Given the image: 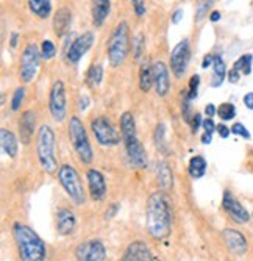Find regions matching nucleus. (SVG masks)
<instances>
[{
	"label": "nucleus",
	"instance_id": "obj_1",
	"mask_svg": "<svg viewBox=\"0 0 253 261\" xmlns=\"http://www.w3.org/2000/svg\"><path fill=\"white\" fill-rule=\"evenodd\" d=\"M146 228L156 241H163L172 231V210L163 191L150 194L146 206Z\"/></svg>",
	"mask_w": 253,
	"mask_h": 261
},
{
	"label": "nucleus",
	"instance_id": "obj_2",
	"mask_svg": "<svg viewBox=\"0 0 253 261\" xmlns=\"http://www.w3.org/2000/svg\"><path fill=\"white\" fill-rule=\"evenodd\" d=\"M13 238L20 261H45L47 258V247L32 227L16 222L13 225Z\"/></svg>",
	"mask_w": 253,
	"mask_h": 261
},
{
	"label": "nucleus",
	"instance_id": "obj_3",
	"mask_svg": "<svg viewBox=\"0 0 253 261\" xmlns=\"http://www.w3.org/2000/svg\"><path fill=\"white\" fill-rule=\"evenodd\" d=\"M36 153L44 172L55 174L58 168L57 158V138L50 125H41L36 136Z\"/></svg>",
	"mask_w": 253,
	"mask_h": 261
},
{
	"label": "nucleus",
	"instance_id": "obj_4",
	"mask_svg": "<svg viewBox=\"0 0 253 261\" xmlns=\"http://www.w3.org/2000/svg\"><path fill=\"white\" fill-rule=\"evenodd\" d=\"M130 54V29L125 20L119 22L109 35L106 44L108 61L113 67H119L124 64Z\"/></svg>",
	"mask_w": 253,
	"mask_h": 261
},
{
	"label": "nucleus",
	"instance_id": "obj_5",
	"mask_svg": "<svg viewBox=\"0 0 253 261\" xmlns=\"http://www.w3.org/2000/svg\"><path fill=\"white\" fill-rule=\"evenodd\" d=\"M67 132H69V139H71L74 150L78 155L80 161L85 164L93 163L94 152H93V147H91L86 128L78 116L71 117V121H69V125H67Z\"/></svg>",
	"mask_w": 253,
	"mask_h": 261
},
{
	"label": "nucleus",
	"instance_id": "obj_6",
	"mask_svg": "<svg viewBox=\"0 0 253 261\" xmlns=\"http://www.w3.org/2000/svg\"><path fill=\"white\" fill-rule=\"evenodd\" d=\"M58 181L75 205H83L86 202V191L83 181L74 166L61 164L58 169Z\"/></svg>",
	"mask_w": 253,
	"mask_h": 261
},
{
	"label": "nucleus",
	"instance_id": "obj_7",
	"mask_svg": "<svg viewBox=\"0 0 253 261\" xmlns=\"http://www.w3.org/2000/svg\"><path fill=\"white\" fill-rule=\"evenodd\" d=\"M41 49L35 44L30 42L25 45L24 52L20 55V63H19V79L22 83H30L35 80L38 69H39V61H41Z\"/></svg>",
	"mask_w": 253,
	"mask_h": 261
},
{
	"label": "nucleus",
	"instance_id": "obj_8",
	"mask_svg": "<svg viewBox=\"0 0 253 261\" xmlns=\"http://www.w3.org/2000/svg\"><path fill=\"white\" fill-rule=\"evenodd\" d=\"M91 130H93L96 139L100 146H118L122 136L119 135L118 128L113 125V122L105 116H97L96 119L91 122Z\"/></svg>",
	"mask_w": 253,
	"mask_h": 261
},
{
	"label": "nucleus",
	"instance_id": "obj_9",
	"mask_svg": "<svg viewBox=\"0 0 253 261\" xmlns=\"http://www.w3.org/2000/svg\"><path fill=\"white\" fill-rule=\"evenodd\" d=\"M49 110L55 122H63L67 116V99H66V88L61 80L53 82L49 92Z\"/></svg>",
	"mask_w": 253,
	"mask_h": 261
},
{
	"label": "nucleus",
	"instance_id": "obj_10",
	"mask_svg": "<svg viewBox=\"0 0 253 261\" xmlns=\"http://www.w3.org/2000/svg\"><path fill=\"white\" fill-rule=\"evenodd\" d=\"M189 60H191V44L189 39H183L171 52V70L177 79H181L186 74Z\"/></svg>",
	"mask_w": 253,
	"mask_h": 261
},
{
	"label": "nucleus",
	"instance_id": "obj_11",
	"mask_svg": "<svg viewBox=\"0 0 253 261\" xmlns=\"http://www.w3.org/2000/svg\"><path fill=\"white\" fill-rule=\"evenodd\" d=\"M74 253L78 261H105L106 247L100 240H88L80 243Z\"/></svg>",
	"mask_w": 253,
	"mask_h": 261
},
{
	"label": "nucleus",
	"instance_id": "obj_12",
	"mask_svg": "<svg viewBox=\"0 0 253 261\" xmlns=\"http://www.w3.org/2000/svg\"><path fill=\"white\" fill-rule=\"evenodd\" d=\"M222 206H223L227 215L232 218L236 224H247L250 221V218H251L248 215V211L242 206V203L232 193H230V191H225L223 193Z\"/></svg>",
	"mask_w": 253,
	"mask_h": 261
},
{
	"label": "nucleus",
	"instance_id": "obj_13",
	"mask_svg": "<svg viewBox=\"0 0 253 261\" xmlns=\"http://www.w3.org/2000/svg\"><path fill=\"white\" fill-rule=\"evenodd\" d=\"M93 44H94V35L91 32H85L83 35H80L72 42V45L69 47V50L66 54L67 61L72 63V64H77L85 57V54L91 49V47H93Z\"/></svg>",
	"mask_w": 253,
	"mask_h": 261
},
{
	"label": "nucleus",
	"instance_id": "obj_14",
	"mask_svg": "<svg viewBox=\"0 0 253 261\" xmlns=\"http://www.w3.org/2000/svg\"><path fill=\"white\" fill-rule=\"evenodd\" d=\"M119 261H153V253L144 241L137 240L128 244Z\"/></svg>",
	"mask_w": 253,
	"mask_h": 261
},
{
	"label": "nucleus",
	"instance_id": "obj_15",
	"mask_svg": "<svg viewBox=\"0 0 253 261\" xmlns=\"http://www.w3.org/2000/svg\"><path fill=\"white\" fill-rule=\"evenodd\" d=\"M86 178H88V185H89L91 199L96 202L103 200V197L106 196V180H105L103 174L97 169H89L86 172Z\"/></svg>",
	"mask_w": 253,
	"mask_h": 261
},
{
	"label": "nucleus",
	"instance_id": "obj_16",
	"mask_svg": "<svg viewBox=\"0 0 253 261\" xmlns=\"http://www.w3.org/2000/svg\"><path fill=\"white\" fill-rule=\"evenodd\" d=\"M153 86L159 97H164L171 89V79L167 66L163 61L153 63Z\"/></svg>",
	"mask_w": 253,
	"mask_h": 261
},
{
	"label": "nucleus",
	"instance_id": "obj_17",
	"mask_svg": "<svg viewBox=\"0 0 253 261\" xmlns=\"http://www.w3.org/2000/svg\"><path fill=\"white\" fill-rule=\"evenodd\" d=\"M222 236H223V241H225L228 250L232 253L244 255L247 252V247H248L247 240H245V236L241 231H238L235 228H225Z\"/></svg>",
	"mask_w": 253,
	"mask_h": 261
},
{
	"label": "nucleus",
	"instance_id": "obj_18",
	"mask_svg": "<svg viewBox=\"0 0 253 261\" xmlns=\"http://www.w3.org/2000/svg\"><path fill=\"white\" fill-rule=\"evenodd\" d=\"M125 149H127L128 160L134 166V168H137V169H146L147 168V164H149L147 153H146V149H144L143 142L139 139L136 138L134 141L127 142Z\"/></svg>",
	"mask_w": 253,
	"mask_h": 261
},
{
	"label": "nucleus",
	"instance_id": "obj_19",
	"mask_svg": "<svg viewBox=\"0 0 253 261\" xmlns=\"http://www.w3.org/2000/svg\"><path fill=\"white\" fill-rule=\"evenodd\" d=\"M35 127H36V114L32 110H27L22 113L20 119H19V136L22 144H29L33 138L35 133Z\"/></svg>",
	"mask_w": 253,
	"mask_h": 261
},
{
	"label": "nucleus",
	"instance_id": "obj_20",
	"mask_svg": "<svg viewBox=\"0 0 253 261\" xmlns=\"http://www.w3.org/2000/svg\"><path fill=\"white\" fill-rule=\"evenodd\" d=\"M77 225V218L74 215V211L67 208H60L57 211V231L63 236L72 234Z\"/></svg>",
	"mask_w": 253,
	"mask_h": 261
},
{
	"label": "nucleus",
	"instance_id": "obj_21",
	"mask_svg": "<svg viewBox=\"0 0 253 261\" xmlns=\"http://www.w3.org/2000/svg\"><path fill=\"white\" fill-rule=\"evenodd\" d=\"M72 25V11L63 7L55 13L53 17V32L58 38H63Z\"/></svg>",
	"mask_w": 253,
	"mask_h": 261
},
{
	"label": "nucleus",
	"instance_id": "obj_22",
	"mask_svg": "<svg viewBox=\"0 0 253 261\" xmlns=\"http://www.w3.org/2000/svg\"><path fill=\"white\" fill-rule=\"evenodd\" d=\"M121 136H122L124 144L131 142L137 138L136 136V122H134V117L130 111H125L121 116Z\"/></svg>",
	"mask_w": 253,
	"mask_h": 261
},
{
	"label": "nucleus",
	"instance_id": "obj_23",
	"mask_svg": "<svg viewBox=\"0 0 253 261\" xmlns=\"http://www.w3.org/2000/svg\"><path fill=\"white\" fill-rule=\"evenodd\" d=\"M111 2L109 0H96L93 2V8H91V14H93V23L94 27H102L106 16L109 14Z\"/></svg>",
	"mask_w": 253,
	"mask_h": 261
},
{
	"label": "nucleus",
	"instance_id": "obj_24",
	"mask_svg": "<svg viewBox=\"0 0 253 261\" xmlns=\"http://www.w3.org/2000/svg\"><path fill=\"white\" fill-rule=\"evenodd\" d=\"M156 180H158V185L163 191H169V189H172L174 175H172V171H171L169 164L166 161H161L156 164Z\"/></svg>",
	"mask_w": 253,
	"mask_h": 261
},
{
	"label": "nucleus",
	"instance_id": "obj_25",
	"mask_svg": "<svg viewBox=\"0 0 253 261\" xmlns=\"http://www.w3.org/2000/svg\"><path fill=\"white\" fill-rule=\"evenodd\" d=\"M0 142H2V150L5 152V155H8L10 158H14L17 155L19 141L13 132H10L7 128L0 130Z\"/></svg>",
	"mask_w": 253,
	"mask_h": 261
},
{
	"label": "nucleus",
	"instance_id": "obj_26",
	"mask_svg": "<svg viewBox=\"0 0 253 261\" xmlns=\"http://www.w3.org/2000/svg\"><path fill=\"white\" fill-rule=\"evenodd\" d=\"M153 86V64L150 61H144L139 67V88L141 91L147 92Z\"/></svg>",
	"mask_w": 253,
	"mask_h": 261
},
{
	"label": "nucleus",
	"instance_id": "obj_27",
	"mask_svg": "<svg viewBox=\"0 0 253 261\" xmlns=\"http://www.w3.org/2000/svg\"><path fill=\"white\" fill-rule=\"evenodd\" d=\"M227 75V66L225 61L222 60L220 55H214V64H213V80H211V86L217 88L223 83Z\"/></svg>",
	"mask_w": 253,
	"mask_h": 261
},
{
	"label": "nucleus",
	"instance_id": "obj_28",
	"mask_svg": "<svg viewBox=\"0 0 253 261\" xmlns=\"http://www.w3.org/2000/svg\"><path fill=\"white\" fill-rule=\"evenodd\" d=\"M29 8L39 19H47L52 13V2L50 0H30Z\"/></svg>",
	"mask_w": 253,
	"mask_h": 261
},
{
	"label": "nucleus",
	"instance_id": "obj_29",
	"mask_svg": "<svg viewBox=\"0 0 253 261\" xmlns=\"http://www.w3.org/2000/svg\"><path fill=\"white\" fill-rule=\"evenodd\" d=\"M188 171L192 178H202L206 174V160L200 155L192 156L188 166Z\"/></svg>",
	"mask_w": 253,
	"mask_h": 261
},
{
	"label": "nucleus",
	"instance_id": "obj_30",
	"mask_svg": "<svg viewBox=\"0 0 253 261\" xmlns=\"http://www.w3.org/2000/svg\"><path fill=\"white\" fill-rule=\"evenodd\" d=\"M102 79H103V67H102V64H93V66H91L89 70H88V75H86L88 85L91 88H97V86H100Z\"/></svg>",
	"mask_w": 253,
	"mask_h": 261
},
{
	"label": "nucleus",
	"instance_id": "obj_31",
	"mask_svg": "<svg viewBox=\"0 0 253 261\" xmlns=\"http://www.w3.org/2000/svg\"><path fill=\"white\" fill-rule=\"evenodd\" d=\"M251 61H253V55H251V54H245V55L239 57V58L235 61L233 69L238 70L239 74L250 75V74H251Z\"/></svg>",
	"mask_w": 253,
	"mask_h": 261
},
{
	"label": "nucleus",
	"instance_id": "obj_32",
	"mask_svg": "<svg viewBox=\"0 0 253 261\" xmlns=\"http://www.w3.org/2000/svg\"><path fill=\"white\" fill-rule=\"evenodd\" d=\"M217 116L222 121H232L236 116V107L230 102H223L217 107Z\"/></svg>",
	"mask_w": 253,
	"mask_h": 261
},
{
	"label": "nucleus",
	"instance_id": "obj_33",
	"mask_svg": "<svg viewBox=\"0 0 253 261\" xmlns=\"http://www.w3.org/2000/svg\"><path fill=\"white\" fill-rule=\"evenodd\" d=\"M144 50H146L144 35H143V33H137V35L133 38V54H134V60H136V61L143 57Z\"/></svg>",
	"mask_w": 253,
	"mask_h": 261
},
{
	"label": "nucleus",
	"instance_id": "obj_34",
	"mask_svg": "<svg viewBox=\"0 0 253 261\" xmlns=\"http://www.w3.org/2000/svg\"><path fill=\"white\" fill-rule=\"evenodd\" d=\"M57 55V47L50 39H44L41 44V57L42 60H52Z\"/></svg>",
	"mask_w": 253,
	"mask_h": 261
},
{
	"label": "nucleus",
	"instance_id": "obj_35",
	"mask_svg": "<svg viewBox=\"0 0 253 261\" xmlns=\"http://www.w3.org/2000/svg\"><path fill=\"white\" fill-rule=\"evenodd\" d=\"M164 133H166V127H164V124L156 125V128H155V135H153V139H155V144H156V147H158L159 150H166Z\"/></svg>",
	"mask_w": 253,
	"mask_h": 261
},
{
	"label": "nucleus",
	"instance_id": "obj_36",
	"mask_svg": "<svg viewBox=\"0 0 253 261\" xmlns=\"http://www.w3.org/2000/svg\"><path fill=\"white\" fill-rule=\"evenodd\" d=\"M24 97H25V88H17L13 94V99H11V110L13 111H17L24 102Z\"/></svg>",
	"mask_w": 253,
	"mask_h": 261
},
{
	"label": "nucleus",
	"instance_id": "obj_37",
	"mask_svg": "<svg viewBox=\"0 0 253 261\" xmlns=\"http://www.w3.org/2000/svg\"><path fill=\"white\" fill-rule=\"evenodd\" d=\"M199 85H200V77L199 75H192L189 80V92L186 94L188 99L192 100L197 97V91H199Z\"/></svg>",
	"mask_w": 253,
	"mask_h": 261
},
{
	"label": "nucleus",
	"instance_id": "obj_38",
	"mask_svg": "<svg viewBox=\"0 0 253 261\" xmlns=\"http://www.w3.org/2000/svg\"><path fill=\"white\" fill-rule=\"evenodd\" d=\"M232 130V133L233 135H238V136H242L244 139H250L251 136H250V132L245 128V125L244 124H241V122H236V124H233V127L230 128Z\"/></svg>",
	"mask_w": 253,
	"mask_h": 261
},
{
	"label": "nucleus",
	"instance_id": "obj_39",
	"mask_svg": "<svg viewBox=\"0 0 253 261\" xmlns=\"http://www.w3.org/2000/svg\"><path fill=\"white\" fill-rule=\"evenodd\" d=\"M191 100L188 99V96L185 97V100H183V105H181V111H183V117H185V121L188 122V124H191V119H192V116L194 114H191V103H189Z\"/></svg>",
	"mask_w": 253,
	"mask_h": 261
},
{
	"label": "nucleus",
	"instance_id": "obj_40",
	"mask_svg": "<svg viewBox=\"0 0 253 261\" xmlns=\"http://www.w3.org/2000/svg\"><path fill=\"white\" fill-rule=\"evenodd\" d=\"M213 5V2H199V5H197V22H200L203 17H205V14H206V11H208V8Z\"/></svg>",
	"mask_w": 253,
	"mask_h": 261
},
{
	"label": "nucleus",
	"instance_id": "obj_41",
	"mask_svg": "<svg viewBox=\"0 0 253 261\" xmlns=\"http://www.w3.org/2000/svg\"><path fill=\"white\" fill-rule=\"evenodd\" d=\"M131 4H133L134 13L137 17H143L146 14V4L143 2V0H134V2H131Z\"/></svg>",
	"mask_w": 253,
	"mask_h": 261
},
{
	"label": "nucleus",
	"instance_id": "obj_42",
	"mask_svg": "<svg viewBox=\"0 0 253 261\" xmlns=\"http://www.w3.org/2000/svg\"><path fill=\"white\" fill-rule=\"evenodd\" d=\"M202 127L205 128V133H210V135H213V132L217 128V125L214 124V121L210 119V117H206V119H203V125H202Z\"/></svg>",
	"mask_w": 253,
	"mask_h": 261
},
{
	"label": "nucleus",
	"instance_id": "obj_43",
	"mask_svg": "<svg viewBox=\"0 0 253 261\" xmlns=\"http://www.w3.org/2000/svg\"><path fill=\"white\" fill-rule=\"evenodd\" d=\"M200 125H203V119H202V114H194L192 116V119H191V128H192V132L195 133L199 128H200Z\"/></svg>",
	"mask_w": 253,
	"mask_h": 261
},
{
	"label": "nucleus",
	"instance_id": "obj_44",
	"mask_svg": "<svg viewBox=\"0 0 253 261\" xmlns=\"http://www.w3.org/2000/svg\"><path fill=\"white\" fill-rule=\"evenodd\" d=\"M213 64H214V55L208 54V55H205V57H203V61H202V67H203V69H208V67H211Z\"/></svg>",
	"mask_w": 253,
	"mask_h": 261
},
{
	"label": "nucleus",
	"instance_id": "obj_45",
	"mask_svg": "<svg viewBox=\"0 0 253 261\" xmlns=\"http://www.w3.org/2000/svg\"><path fill=\"white\" fill-rule=\"evenodd\" d=\"M216 130H217L219 136H220V138H223V139H225V138H228V136H230V133H232V130H230V128H228L227 125H223V124H219Z\"/></svg>",
	"mask_w": 253,
	"mask_h": 261
},
{
	"label": "nucleus",
	"instance_id": "obj_46",
	"mask_svg": "<svg viewBox=\"0 0 253 261\" xmlns=\"http://www.w3.org/2000/svg\"><path fill=\"white\" fill-rule=\"evenodd\" d=\"M118 210H119V203H113V205H111V208H109V210H106L105 218H106V219H111V218L118 213Z\"/></svg>",
	"mask_w": 253,
	"mask_h": 261
},
{
	"label": "nucleus",
	"instance_id": "obj_47",
	"mask_svg": "<svg viewBox=\"0 0 253 261\" xmlns=\"http://www.w3.org/2000/svg\"><path fill=\"white\" fill-rule=\"evenodd\" d=\"M239 72H238V70H235V69H232V70H230V72H228V82L230 83H238L239 82Z\"/></svg>",
	"mask_w": 253,
	"mask_h": 261
},
{
	"label": "nucleus",
	"instance_id": "obj_48",
	"mask_svg": "<svg viewBox=\"0 0 253 261\" xmlns=\"http://www.w3.org/2000/svg\"><path fill=\"white\" fill-rule=\"evenodd\" d=\"M216 113H217V108H216V107H214L213 103H208V105L205 107V114L208 116L210 119H213V116H214Z\"/></svg>",
	"mask_w": 253,
	"mask_h": 261
},
{
	"label": "nucleus",
	"instance_id": "obj_49",
	"mask_svg": "<svg viewBox=\"0 0 253 261\" xmlns=\"http://www.w3.org/2000/svg\"><path fill=\"white\" fill-rule=\"evenodd\" d=\"M244 105L248 110H253V92H247L244 96Z\"/></svg>",
	"mask_w": 253,
	"mask_h": 261
},
{
	"label": "nucleus",
	"instance_id": "obj_50",
	"mask_svg": "<svg viewBox=\"0 0 253 261\" xmlns=\"http://www.w3.org/2000/svg\"><path fill=\"white\" fill-rule=\"evenodd\" d=\"M181 17H183V10L178 8V10H175V13L172 14V19H171V20H172V23H178V22L181 20Z\"/></svg>",
	"mask_w": 253,
	"mask_h": 261
},
{
	"label": "nucleus",
	"instance_id": "obj_51",
	"mask_svg": "<svg viewBox=\"0 0 253 261\" xmlns=\"http://www.w3.org/2000/svg\"><path fill=\"white\" fill-rule=\"evenodd\" d=\"M211 141H213V135H210V133H203L202 135V142H203V144H211Z\"/></svg>",
	"mask_w": 253,
	"mask_h": 261
},
{
	"label": "nucleus",
	"instance_id": "obj_52",
	"mask_svg": "<svg viewBox=\"0 0 253 261\" xmlns=\"http://www.w3.org/2000/svg\"><path fill=\"white\" fill-rule=\"evenodd\" d=\"M210 20H211V22L220 20V13H219V11H213V13L210 14Z\"/></svg>",
	"mask_w": 253,
	"mask_h": 261
},
{
	"label": "nucleus",
	"instance_id": "obj_53",
	"mask_svg": "<svg viewBox=\"0 0 253 261\" xmlns=\"http://www.w3.org/2000/svg\"><path fill=\"white\" fill-rule=\"evenodd\" d=\"M17 36H19V35H17L16 32L11 35V42H10V44H11V47H16V44H17Z\"/></svg>",
	"mask_w": 253,
	"mask_h": 261
},
{
	"label": "nucleus",
	"instance_id": "obj_54",
	"mask_svg": "<svg viewBox=\"0 0 253 261\" xmlns=\"http://www.w3.org/2000/svg\"><path fill=\"white\" fill-rule=\"evenodd\" d=\"M251 218H253V213H251Z\"/></svg>",
	"mask_w": 253,
	"mask_h": 261
}]
</instances>
